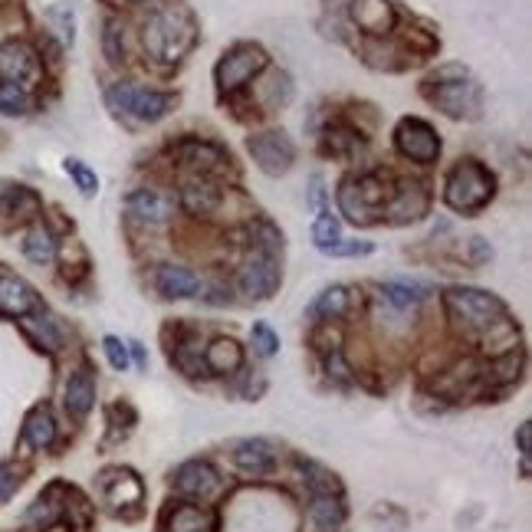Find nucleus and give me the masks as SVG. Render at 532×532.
Segmentation results:
<instances>
[{"label": "nucleus", "mask_w": 532, "mask_h": 532, "mask_svg": "<svg viewBox=\"0 0 532 532\" xmlns=\"http://www.w3.org/2000/svg\"><path fill=\"white\" fill-rule=\"evenodd\" d=\"M516 447H519V454H523V460H529V447H532V424H529V421L519 424V431H516Z\"/></svg>", "instance_id": "nucleus-43"}, {"label": "nucleus", "mask_w": 532, "mask_h": 532, "mask_svg": "<svg viewBox=\"0 0 532 532\" xmlns=\"http://www.w3.org/2000/svg\"><path fill=\"white\" fill-rule=\"evenodd\" d=\"M109 109L132 115L138 122H158L175 109V96L171 92H155V89H138L132 83H119L106 92Z\"/></svg>", "instance_id": "nucleus-7"}, {"label": "nucleus", "mask_w": 532, "mask_h": 532, "mask_svg": "<svg viewBox=\"0 0 532 532\" xmlns=\"http://www.w3.org/2000/svg\"><path fill=\"white\" fill-rule=\"evenodd\" d=\"M352 306V293L349 286H329L309 303V316L322 322V319H342Z\"/></svg>", "instance_id": "nucleus-27"}, {"label": "nucleus", "mask_w": 532, "mask_h": 532, "mask_svg": "<svg viewBox=\"0 0 532 532\" xmlns=\"http://www.w3.org/2000/svg\"><path fill=\"white\" fill-rule=\"evenodd\" d=\"M63 519V503H53V490H46L37 503L23 513V523L37 526V529H53Z\"/></svg>", "instance_id": "nucleus-32"}, {"label": "nucleus", "mask_w": 532, "mask_h": 532, "mask_svg": "<svg viewBox=\"0 0 532 532\" xmlns=\"http://www.w3.org/2000/svg\"><path fill=\"white\" fill-rule=\"evenodd\" d=\"M132 4H135V0H132Z\"/></svg>", "instance_id": "nucleus-45"}, {"label": "nucleus", "mask_w": 532, "mask_h": 532, "mask_svg": "<svg viewBox=\"0 0 532 532\" xmlns=\"http://www.w3.org/2000/svg\"><path fill=\"white\" fill-rule=\"evenodd\" d=\"M63 404H66L69 418H76V421H83L92 411V404H96V378H92L86 368H79V372H73L66 378Z\"/></svg>", "instance_id": "nucleus-16"}, {"label": "nucleus", "mask_w": 532, "mask_h": 532, "mask_svg": "<svg viewBox=\"0 0 532 532\" xmlns=\"http://www.w3.org/2000/svg\"><path fill=\"white\" fill-rule=\"evenodd\" d=\"M30 109V96L27 89L20 83H7V79H0V115H10V119H17Z\"/></svg>", "instance_id": "nucleus-35"}, {"label": "nucleus", "mask_w": 532, "mask_h": 532, "mask_svg": "<svg viewBox=\"0 0 532 532\" xmlns=\"http://www.w3.org/2000/svg\"><path fill=\"white\" fill-rule=\"evenodd\" d=\"M37 53L30 50L27 43H4L0 46V79H7V83H20L27 86L33 76H37Z\"/></svg>", "instance_id": "nucleus-13"}, {"label": "nucleus", "mask_w": 532, "mask_h": 532, "mask_svg": "<svg viewBox=\"0 0 532 532\" xmlns=\"http://www.w3.org/2000/svg\"><path fill=\"white\" fill-rule=\"evenodd\" d=\"M303 473H306V483H309V490L312 496H319V493H335L339 496V480H335V473H329L326 467H319V464H312V460H303Z\"/></svg>", "instance_id": "nucleus-36"}, {"label": "nucleus", "mask_w": 532, "mask_h": 532, "mask_svg": "<svg viewBox=\"0 0 532 532\" xmlns=\"http://www.w3.org/2000/svg\"><path fill=\"white\" fill-rule=\"evenodd\" d=\"M43 303L37 296V289H33L23 276L10 273V270H0V316H10V319H23V316H33V312H40Z\"/></svg>", "instance_id": "nucleus-11"}, {"label": "nucleus", "mask_w": 532, "mask_h": 532, "mask_svg": "<svg viewBox=\"0 0 532 532\" xmlns=\"http://www.w3.org/2000/svg\"><path fill=\"white\" fill-rule=\"evenodd\" d=\"M145 50L161 63H178L184 53L194 50L198 43V23H194L191 10L178 4L158 7L152 17L145 20Z\"/></svg>", "instance_id": "nucleus-1"}, {"label": "nucleus", "mask_w": 532, "mask_h": 532, "mask_svg": "<svg viewBox=\"0 0 532 532\" xmlns=\"http://www.w3.org/2000/svg\"><path fill=\"white\" fill-rule=\"evenodd\" d=\"M155 289L165 299H191L201 293V276L188 266H158L155 270Z\"/></svg>", "instance_id": "nucleus-14"}, {"label": "nucleus", "mask_w": 532, "mask_h": 532, "mask_svg": "<svg viewBox=\"0 0 532 532\" xmlns=\"http://www.w3.org/2000/svg\"><path fill=\"white\" fill-rule=\"evenodd\" d=\"M388 214H398L395 221H418L427 214V191L418 181H398L395 194H391Z\"/></svg>", "instance_id": "nucleus-20"}, {"label": "nucleus", "mask_w": 532, "mask_h": 532, "mask_svg": "<svg viewBox=\"0 0 532 532\" xmlns=\"http://www.w3.org/2000/svg\"><path fill=\"white\" fill-rule=\"evenodd\" d=\"M247 152H250L253 161H257V168L263 171V175H270V178L286 175V171L293 168V161H296L293 138H289L286 132H276V129L250 135L247 138Z\"/></svg>", "instance_id": "nucleus-9"}, {"label": "nucleus", "mask_w": 532, "mask_h": 532, "mask_svg": "<svg viewBox=\"0 0 532 532\" xmlns=\"http://www.w3.org/2000/svg\"><path fill=\"white\" fill-rule=\"evenodd\" d=\"M424 99H431L447 119H477L483 109V89L464 66H444L424 83Z\"/></svg>", "instance_id": "nucleus-2"}, {"label": "nucleus", "mask_w": 532, "mask_h": 532, "mask_svg": "<svg viewBox=\"0 0 532 532\" xmlns=\"http://www.w3.org/2000/svg\"><path fill=\"white\" fill-rule=\"evenodd\" d=\"M40 211L37 191L23 188V184H0V217L14 221V217H30Z\"/></svg>", "instance_id": "nucleus-24"}, {"label": "nucleus", "mask_w": 532, "mask_h": 532, "mask_svg": "<svg viewBox=\"0 0 532 532\" xmlns=\"http://www.w3.org/2000/svg\"><path fill=\"white\" fill-rule=\"evenodd\" d=\"M178 155H181L184 165L201 171V178L204 175H221V171L230 168V155L224 152V148L211 145V142H184L178 148Z\"/></svg>", "instance_id": "nucleus-17"}, {"label": "nucleus", "mask_w": 532, "mask_h": 532, "mask_svg": "<svg viewBox=\"0 0 532 532\" xmlns=\"http://www.w3.org/2000/svg\"><path fill=\"white\" fill-rule=\"evenodd\" d=\"M266 53L263 46L257 43H237L230 46V50L221 56V63H217L214 69V79H217V89L224 92V96H234V92H240L247 83H253L263 69H266Z\"/></svg>", "instance_id": "nucleus-6"}, {"label": "nucleus", "mask_w": 532, "mask_h": 532, "mask_svg": "<svg viewBox=\"0 0 532 532\" xmlns=\"http://www.w3.org/2000/svg\"><path fill=\"white\" fill-rule=\"evenodd\" d=\"M168 532H211V516H207L201 506L181 503L168 513Z\"/></svg>", "instance_id": "nucleus-30"}, {"label": "nucleus", "mask_w": 532, "mask_h": 532, "mask_svg": "<svg viewBox=\"0 0 532 532\" xmlns=\"http://www.w3.org/2000/svg\"><path fill=\"white\" fill-rule=\"evenodd\" d=\"M217 487H221V477L207 460H188L175 473V490L181 496H191V500H207V496L217 493Z\"/></svg>", "instance_id": "nucleus-12"}, {"label": "nucleus", "mask_w": 532, "mask_h": 532, "mask_svg": "<svg viewBox=\"0 0 532 532\" xmlns=\"http://www.w3.org/2000/svg\"><path fill=\"white\" fill-rule=\"evenodd\" d=\"M53 441H56L53 411L46 408V404H37V408L27 414V421H23V444L33 450H46V447H53Z\"/></svg>", "instance_id": "nucleus-23"}, {"label": "nucleus", "mask_w": 532, "mask_h": 532, "mask_svg": "<svg viewBox=\"0 0 532 532\" xmlns=\"http://www.w3.org/2000/svg\"><path fill=\"white\" fill-rule=\"evenodd\" d=\"M250 339H253V349H257V355H263V358L276 355V349H280V335L266 326V322H253Z\"/></svg>", "instance_id": "nucleus-39"}, {"label": "nucleus", "mask_w": 532, "mask_h": 532, "mask_svg": "<svg viewBox=\"0 0 532 532\" xmlns=\"http://www.w3.org/2000/svg\"><path fill=\"white\" fill-rule=\"evenodd\" d=\"M234 464L244 473L263 477V473H270L276 467V450L270 441H263V437H247V441L234 444Z\"/></svg>", "instance_id": "nucleus-15"}, {"label": "nucleus", "mask_w": 532, "mask_h": 532, "mask_svg": "<svg viewBox=\"0 0 532 532\" xmlns=\"http://www.w3.org/2000/svg\"><path fill=\"white\" fill-rule=\"evenodd\" d=\"M496 194V178L487 165H480L477 158H464L450 168L447 184H444V201L450 211L457 214H477L483 211Z\"/></svg>", "instance_id": "nucleus-4"}, {"label": "nucleus", "mask_w": 532, "mask_h": 532, "mask_svg": "<svg viewBox=\"0 0 532 532\" xmlns=\"http://www.w3.org/2000/svg\"><path fill=\"white\" fill-rule=\"evenodd\" d=\"M391 194H395V184L378 171H368V175H349L339 184V211L345 214L349 224H375L381 221V214L388 211Z\"/></svg>", "instance_id": "nucleus-3"}, {"label": "nucleus", "mask_w": 532, "mask_h": 532, "mask_svg": "<svg viewBox=\"0 0 532 532\" xmlns=\"http://www.w3.org/2000/svg\"><path fill=\"white\" fill-rule=\"evenodd\" d=\"M470 250H473V263L490 260V247L483 244V237H473V240H470Z\"/></svg>", "instance_id": "nucleus-44"}, {"label": "nucleus", "mask_w": 532, "mask_h": 532, "mask_svg": "<svg viewBox=\"0 0 532 532\" xmlns=\"http://www.w3.org/2000/svg\"><path fill=\"white\" fill-rule=\"evenodd\" d=\"M102 352H106L109 365L115 368V372H129V345H125L122 339H115V335H106L102 339Z\"/></svg>", "instance_id": "nucleus-40"}, {"label": "nucleus", "mask_w": 532, "mask_h": 532, "mask_svg": "<svg viewBox=\"0 0 532 532\" xmlns=\"http://www.w3.org/2000/svg\"><path fill=\"white\" fill-rule=\"evenodd\" d=\"M352 17L372 37H381V33L395 27V7H391V0H352Z\"/></svg>", "instance_id": "nucleus-18"}, {"label": "nucleus", "mask_w": 532, "mask_h": 532, "mask_svg": "<svg viewBox=\"0 0 532 532\" xmlns=\"http://www.w3.org/2000/svg\"><path fill=\"white\" fill-rule=\"evenodd\" d=\"M23 477H27V470L14 460H7V464H0V503H7L10 496H14L23 487Z\"/></svg>", "instance_id": "nucleus-38"}, {"label": "nucleus", "mask_w": 532, "mask_h": 532, "mask_svg": "<svg viewBox=\"0 0 532 532\" xmlns=\"http://www.w3.org/2000/svg\"><path fill=\"white\" fill-rule=\"evenodd\" d=\"M221 201H224L221 188H217L214 181H207V178H194V181H188L181 188V207L188 214L207 217V214H214L217 207H221Z\"/></svg>", "instance_id": "nucleus-19"}, {"label": "nucleus", "mask_w": 532, "mask_h": 532, "mask_svg": "<svg viewBox=\"0 0 532 532\" xmlns=\"http://www.w3.org/2000/svg\"><path fill=\"white\" fill-rule=\"evenodd\" d=\"M20 250L30 263L50 266L56 260V253H60V244H56L53 230L46 224H30L27 234H23V240H20Z\"/></svg>", "instance_id": "nucleus-21"}, {"label": "nucleus", "mask_w": 532, "mask_h": 532, "mask_svg": "<svg viewBox=\"0 0 532 532\" xmlns=\"http://www.w3.org/2000/svg\"><path fill=\"white\" fill-rule=\"evenodd\" d=\"M329 378H335V381H349V365L342 362V352L339 349H332L329 352Z\"/></svg>", "instance_id": "nucleus-42"}, {"label": "nucleus", "mask_w": 532, "mask_h": 532, "mask_svg": "<svg viewBox=\"0 0 532 532\" xmlns=\"http://www.w3.org/2000/svg\"><path fill=\"white\" fill-rule=\"evenodd\" d=\"M342 227H339V221L329 214V211H319V217H316V224H312V244H316V250H322V253H332L339 250V244H342Z\"/></svg>", "instance_id": "nucleus-31"}, {"label": "nucleus", "mask_w": 532, "mask_h": 532, "mask_svg": "<svg viewBox=\"0 0 532 532\" xmlns=\"http://www.w3.org/2000/svg\"><path fill=\"white\" fill-rule=\"evenodd\" d=\"M395 148L411 161H421V165H431V161L441 158V135H437L424 119H401L395 129Z\"/></svg>", "instance_id": "nucleus-10"}, {"label": "nucleus", "mask_w": 532, "mask_h": 532, "mask_svg": "<svg viewBox=\"0 0 532 532\" xmlns=\"http://www.w3.org/2000/svg\"><path fill=\"white\" fill-rule=\"evenodd\" d=\"M240 365H244V349H240L234 339H214V342L204 349V368H207L211 375L237 372Z\"/></svg>", "instance_id": "nucleus-26"}, {"label": "nucleus", "mask_w": 532, "mask_h": 532, "mask_svg": "<svg viewBox=\"0 0 532 532\" xmlns=\"http://www.w3.org/2000/svg\"><path fill=\"white\" fill-rule=\"evenodd\" d=\"M102 493H106L109 506L138 503L142 500V480H138L132 470H109L106 480H102Z\"/></svg>", "instance_id": "nucleus-25"}, {"label": "nucleus", "mask_w": 532, "mask_h": 532, "mask_svg": "<svg viewBox=\"0 0 532 532\" xmlns=\"http://www.w3.org/2000/svg\"><path fill=\"white\" fill-rule=\"evenodd\" d=\"M46 17H50V23L56 27V33H60V40L66 43V46H73V40H76V17H73V4H56V7H50L46 10Z\"/></svg>", "instance_id": "nucleus-37"}, {"label": "nucleus", "mask_w": 532, "mask_h": 532, "mask_svg": "<svg viewBox=\"0 0 532 532\" xmlns=\"http://www.w3.org/2000/svg\"><path fill=\"white\" fill-rule=\"evenodd\" d=\"M280 283H283V266L276 260V253H266V250H253L237 273V289L247 299H253V303L270 299L280 289Z\"/></svg>", "instance_id": "nucleus-8"}, {"label": "nucleus", "mask_w": 532, "mask_h": 532, "mask_svg": "<svg viewBox=\"0 0 532 532\" xmlns=\"http://www.w3.org/2000/svg\"><path fill=\"white\" fill-rule=\"evenodd\" d=\"M444 309L454 316L464 329L473 332H487L493 322H500L506 316V306L487 289H473V286H454L444 293Z\"/></svg>", "instance_id": "nucleus-5"}, {"label": "nucleus", "mask_w": 532, "mask_h": 532, "mask_svg": "<svg viewBox=\"0 0 532 532\" xmlns=\"http://www.w3.org/2000/svg\"><path fill=\"white\" fill-rule=\"evenodd\" d=\"M427 293H431V286L424 283H385V299L398 309L418 306L421 299H427Z\"/></svg>", "instance_id": "nucleus-33"}, {"label": "nucleus", "mask_w": 532, "mask_h": 532, "mask_svg": "<svg viewBox=\"0 0 532 532\" xmlns=\"http://www.w3.org/2000/svg\"><path fill=\"white\" fill-rule=\"evenodd\" d=\"M63 171H66L69 178H73V184L79 188V194H83V198H96V194H99V178H96V171L86 165V161L66 158L63 161Z\"/></svg>", "instance_id": "nucleus-34"}, {"label": "nucleus", "mask_w": 532, "mask_h": 532, "mask_svg": "<svg viewBox=\"0 0 532 532\" xmlns=\"http://www.w3.org/2000/svg\"><path fill=\"white\" fill-rule=\"evenodd\" d=\"M129 211L138 217V221L165 224L168 217L175 214V204H171V198H165V194L138 188V191H132V198H129Z\"/></svg>", "instance_id": "nucleus-22"}, {"label": "nucleus", "mask_w": 532, "mask_h": 532, "mask_svg": "<svg viewBox=\"0 0 532 532\" xmlns=\"http://www.w3.org/2000/svg\"><path fill=\"white\" fill-rule=\"evenodd\" d=\"M362 145L365 138L349 125H329L326 135H322V152L335 158H352L355 152H362Z\"/></svg>", "instance_id": "nucleus-28"}, {"label": "nucleus", "mask_w": 532, "mask_h": 532, "mask_svg": "<svg viewBox=\"0 0 532 532\" xmlns=\"http://www.w3.org/2000/svg\"><path fill=\"white\" fill-rule=\"evenodd\" d=\"M309 516L319 529H339L345 523V503L335 493H319L312 496Z\"/></svg>", "instance_id": "nucleus-29"}, {"label": "nucleus", "mask_w": 532, "mask_h": 532, "mask_svg": "<svg viewBox=\"0 0 532 532\" xmlns=\"http://www.w3.org/2000/svg\"><path fill=\"white\" fill-rule=\"evenodd\" d=\"M102 50H106V56L112 63L122 60V27L119 20H106V30H102Z\"/></svg>", "instance_id": "nucleus-41"}]
</instances>
